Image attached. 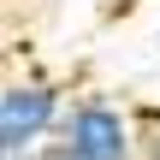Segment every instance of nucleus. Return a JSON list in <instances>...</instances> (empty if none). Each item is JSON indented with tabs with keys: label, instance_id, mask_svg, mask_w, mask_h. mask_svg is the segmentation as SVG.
<instances>
[{
	"label": "nucleus",
	"instance_id": "obj_1",
	"mask_svg": "<svg viewBox=\"0 0 160 160\" xmlns=\"http://www.w3.org/2000/svg\"><path fill=\"white\" fill-rule=\"evenodd\" d=\"M53 142H65L77 160H137V119L107 95H77Z\"/></svg>",
	"mask_w": 160,
	"mask_h": 160
},
{
	"label": "nucleus",
	"instance_id": "obj_2",
	"mask_svg": "<svg viewBox=\"0 0 160 160\" xmlns=\"http://www.w3.org/2000/svg\"><path fill=\"white\" fill-rule=\"evenodd\" d=\"M65 95L42 77H12L0 89V154H36L48 137H59Z\"/></svg>",
	"mask_w": 160,
	"mask_h": 160
},
{
	"label": "nucleus",
	"instance_id": "obj_3",
	"mask_svg": "<svg viewBox=\"0 0 160 160\" xmlns=\"http://www.w3.org/2000/svg\"><path fill=\"white\" fill-rule=\"evenodd\" d=\"M137 160H160V107L137 113Z\"/></svg>",
	"mask_w": 160,
	"mask_h": 160
},
{
	"label": "nucleus",
	"instance_id": "obj_4",
	"mask_svg": "<svg viewBox=\"0 0 160 160\" xmlns=\"http://www.w3.org/2000/svg\"><path fill=\"white\" fill-rule=\"evenodd\" d=\"M36 160H77V154H71L65 142H48V148H36Z\"/></svg>",
	"mask_w": 160,
	"mask_h": 160
},
{
	"label": "nucleus",
	"instance_id": "obj_5",
	"mask_svg": "<svg viewBox=\"0 0 160 160\" xmlns=\"http://www.w3.org/2000/svg\"><path fill=\"white\" fill-rule=\"evenodd\" d=\"M0 160H36V154H0Z\"/></svg>",
	"mask_w": 160,
	"mask_h": 160
}]
</instances>
